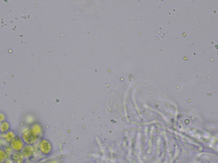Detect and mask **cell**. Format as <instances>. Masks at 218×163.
Listing matches in <instances>:
<instances>
[{"label": "cell", "mask_w": 218, "mask_h": 163, "mask_svg": "<svg viewBox=\"0 0 218 163\" xmlns=\"http://www.w3.org/2000/svg\"><path fill=\"white\" fill-rule=\"evenodd\" d=\"M21 137L25 144L28 145H34L38 139V137L35 135L30 128L24 131Z\"/></svg>", "instance_id": "6da1fadb"}, {"label": "cell", "mask_w": 218, "mask_h": 163, "mask_svg": "<svg viewBox=\"0 0 218 163\" xmlns=\"http://www.w3.org/2000/svg\"><path fill=\"white\" fill-rule=\"evenodd\" d=\"M25 145L21 136L16 135L9 142V146L13 151H20Z\"/></svg>", "instance_id": "7a4b0ae2"}, {"label": "cell", "mask_w": 218, "mask_h": 163, "mask_svg": "<svg viewBox=\"0 0 218 163\" xmlns=\"http://www.w3.org/2000/svg\"><path fill=\"white\" fill-rule=\"evenodd\" d=\"M26 159H29L34 155L35 148L33 145L25 144L20 151Z\"/></svg>", "instance_id": "3957f363"}, {"label": "cell", "mask_w": 218, "mask_h": 163, "mask_svg": "<svg viewBox=\"0 0 218 163\" xmlns=\"http://www.w3.org/2000/svg\"><path fill=\"white\" fill-rule=\"evenodd\" d=\"M10 158L13 163H25L26 160L20 151H13Z\"/></svg>", "instance_id": "277c9868"}, {"label": "cell", "mask_w": 218, "mask_h": 163, "mask_svg": "<svg viewBox=\"0 0 218 163\" xmlns=\"http://www.w3.org/2000/svg\"><path fill=\"white\" fill-rule=\"evenodd\" d=\"M39 147L41 153L44 155H47L50 151V144L47 139H42L40 142Z\"/></svg>", "instance_id": "5b68a950"}, {"label": "cell", "mask_w": 218, "mask_h": 163, "mask_svg": "<svg viewBox=\"0 0 218 163\" xmlns=\"http://www.w3.org/2000/svg\"><path fill=\"white\" fill-rule=\"evenodd\" d=\"M30 129L38 137L42 133V126L37 123L32 124Z\"/></svg>", "instance_id": "8992f818"}, {"label": "cell", "mask_w": 218, "mask_h": 163, "mask_svg": "<svg viewBox=\"0 0 218 163\" xmlns=\"http://www.w3.org/2000/svg\"><path fill=\"white\" fill-rule=\"evenodd\" d=\"M10 124L7 121H5L0 124V134L6 133L10 130Z\"/></svg>", "instance_id": "52a82bcc"}, {"label": "cell", "mask_w": 218, "mask_h": 163, "mask_svg": "<svg viewBox=\"0 0 218 163\" xmlns=\"http://www.w3.org/2000/svg\"><path fill=\"white\" fill-rule=\"evenodd\" d=\"M1 135H2V137L8 143H9V142L11 141V140L13 139L16 134L12 130H9L6 133L1 134Z\"/></svg>", "instance_id": "ba28073f"}, {"label": "cell", "mask_w": 218, "mask_h": 163, "mask_svg": "<svg viewBox=\"0 0 218 163\" xmlns=\"http://www.w3.org/2000/svg\"><path fill=\"white\" fill-rule=\"evenodd\" d=\"M3 149L4 150V152L6 153V155H7L8 158H10L11 155H12L13 151L10 147V146H5L3 148Z\"/></svg>", "instance_id": "9c48e42d"}, {"label": "cell", "mask_w": 218, "mask_h": 163, "mask_svg": "<svg viewBox=\"0 0 218 163\" xmlns=\"http://www.w3.org/2000/svg\"><path fill=\"white\" fill-rule=\"evenodd\" d=\"M8 158L7 155H6L3 148L0 149V163H3L5 160Z\"/></svg>", "instance_id": "30bf717a"}, {"label": "cell", "mask_w": 218, "mask_h": 163, "mask_svg": "<svg viewBox=\"0 0 218 163\" xmlns=\"http://www.w3.org/2000/svg\"><path fill=\"white\" fill-rule=\"evenodd\" d=\"M6 116L3 112H0V124L6 120Z\"/></svg>", "instance_id": "8fae6325"}, {"label": "cell", "mask_w": 218, "mask_h": 163, "mask_svg": "<svg viewBox=\"0 0 218 163\" xmlns=\"http://www.w3.org/2000/svg\"><path fill=\"white\" fill-rule=\"evenodd\" d=\"M2 163H13V162L12 161V160L10 158H8L5 160Z\"/></svg>", "instance_id": "7c38bea8"}, {"label": "cell", "mask_w": 218, "mask_h": 163, "mask_svg": "<svg viewBox=\"0 0 218 163\" xmlns=\"http://www.w3.org/2000/svg\"></svg>", "instance_id": "4fadbf2b"}]
</instances>
